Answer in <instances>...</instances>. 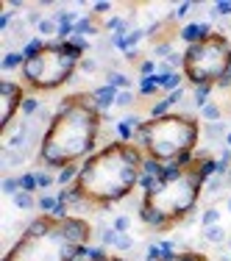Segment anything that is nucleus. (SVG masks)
I'll return each mask as SVG.
<instances>
[{
  "instance_id": "27",
  "label": "nucleus",
  "mask_w": 231,
  "mask_h": 261,
  "mask_svg": "<svg viewBox=\"0 0 231 261\" xmlns=\"http://www.w3.org/2000/svg\"><path fill=\"white\" fill-rule=\"evenodd\" d=\"M134 245H137V242L131 239V233H117V242H114V247H117V250H123V253H126V250H134Z\"/></svg>"
},
{
  "instance_id": "11",
  "label": "nucleus",
  "mask_w": 231,
  "mask_h": 261,
  "mask_svg": "<svg viewBox=\"0 0 231 261\" xmlns=\"http://www.w3.org/2000/svg\"><path fill=\"white\" fill-rule=\"evenodd\" d=\"M201 134L206 142H226V136H229V128H226V122H203Z\"/></svg>"
},
{
  "instance_id": "14",
  "label": "nucleus",
  "mask_w": 231,
  "mask_h": 261,
  "mask_svg": "<svg viewBox=\"0 0 231 261\" xmlns=\"http://www.w3.org/2000/svg\"><path fill=\"white\" fill-rule=\"evenodd\" d=\"M201 117H203V122H220L223 120V108H220V103L209 100V103L201 108Z\"/></svg>"
},
{
  "instance_id": "5",
  "label": "nucleus",
  "mask_w": 231,
  "mask_h": 261,
  "mask_svg": "<svg viewBox=\"0 0 231 261\" xmlns=\"http://www.w3.org/2000/svg\"><path fill=\"white\" fill-rule=\"evenodd\" d=\"M198 136H201V122L187 111L151 117L137 128V139L148 153V158H154L164 167L189 161L198 145Z\"/></svg>"
},
{
  "instance_id": "32",
  "label": "nucleus",
  "mask_w": 231,
  "mask_h": 261,
  "mask_svg": "<svg viewBox=\"0 0 231 261\" xmlns=\"http://www.w3.org/2000/svg\"><path fill=\"white\" fill-rule=\"evenodd\" d=\"M131 103H134V92H131V89H123V92H117V103H114V106L128 108Z\"/></svg>"
},
{
  "instance_id": "2",
  "label": "nucleus",
  "mask_w": 231,
  "mask_h": 261,
  "mask_svg": "<svg viewBox=\"0 0 231 261\" xmlns=\"http://www.w3.org/2000/svg\"><path fill=\"white\" fill-rule=\"evenodd\" d=\"M103 111L98 108L92 92H76L59 103L56 117L45 131L39 145V161L45 167H70L78 158H89L100 136Z\"/></svg>"
},
{
  "instance_id": "38",
  "label": "nucleus",
  "mask_w": 231,
  "mask_h": 261,
  "mask_svg": "<svg viewBox=\"0 0 231 261\" xmlns=\"http://www.w3.org/2000/svg\"><path fill=\"white\" fill-rule=\"evenodd\" d=\"M109 8H112L109 3H98V6H95V11H98V14H103V11H109Z\"/></svg>"
},
{
  "instance_id": "23",
  "label": "nucleus",
  "mask_w": 231,
  "mask_h": 261,
  "mask_svg": "<svg viewBox=\"0 0 231 261\" xmlns=\"http://www.w3.org/2000/svg\"><path fill=\"white\" fill-rule=\"evenodd\" d=\"M76 178H78V169H76V164H70V167H62V172L56 175V184L67 186L70 181H76Z\"/></svg>"
},
{
  "instance_id": "12",
  "label": "nucleus",
  "mask_w": 231,
  "mask_h": 261,
  "mask_svg": "<svg viewBox=\"0 0 231 261\" xmlns=\"http://www.w3.org/2000/svg\"><path fill=\"white\" fill-rule=\"evenodd\" d=\"M145 261H212L203 253H195V250H173V253H164L159 259H145Z\"/></svg>"
},
{
  "instance_id": "28",
  "label": "nucleus",
  "mask_w": 231,
  "mask_h": 261,
  "mask_svg": "<svg viewBox=\"0 0 231 261\" xmlns=\"http://www.w3.org/2000/svg\"><path fill=\"white\" fill-rule=\"evenodd\" d=\"M170 100H159V103H154L151 106V117H164V114H170Z\"/></svg>"
},
{
  "instance_id": "40",
  "label": "nucleus",
  "mask_w": 231,
  "mask_h": 261,
  "mask_svg": "<svg viewBox=\"0 0 231 261\" xmlns=\"http://www.w3.org/2000/svg\"><path fill=\"white\" fill-rule=\"evenodd\" d=\"M229 211H231V195H229Z\"/></svg>"
},
{
  "instance_id": "17",
  "label": "nucleus",
  "mask_w": 231,
  "mask_h": 261,
  "mask_svg": "<svg viewBox=\"0 0 231 261\" xmlns=\"http://www.w3.org/2000/svg\"><path fill=\"white\" fill-rule=\"evenodd\" d=\"M76 261H123V259H120V256H109V253H103V250H84Z\"/></svg>"
},
{
  "instance_id": "29",
  "label": "nucleus",
  "mask_w": 231,
  "mask_h": 261,
  "mask_svg": "<svg viewBox=\"0 0 231 261\" xmlns=\"http://www.w3.org/2000/svg\"><path fill=\"white\" fill-rule=\"evenodd\" d=\"M112 228L117 233H128V228H131V217H126V214H120V217H114Z\"/></svg>"
},
{
  "instance_id": "9",
  "label": "nucleus",
  "mask_w": 231,
  "mask_h": 261,
  "mask_svg": "<svg viewBox=\"0 0 231 261\" xmlns=\"http://www.w3.org/2000/svg\"><path fill=\"white\" fill-rule=\"evenodd\" d=\"M212 31H209V25L206 22H189V25H184L181 28V39L187 42V48L189 45H195V42H201L203 36H209Z\"/></svg>"
},
{
  "instance_id": "24",
  "label": "nucleus",
  "mask_w": 231,
  "mask_h": 261,
  "mask_svg": "<svg viewBox=\"0 0 231 261\" xmlns=\"http://www.w3.org/2000/svg\"><path fill=\"white\" fill-rule=\"evenodd\" d=\"M209 92H212V86H195V108L198 111L209 103Z\"/></svg>"
},
{
  "instance_id": "1",
  "label": "nucleus",
  "mask_w": 231,
  "mask_h": 261,
  "mask_svg": "<svg viewBox=\"0 0 231 261\" xmlns=\"http://www.w3.org/2000/svg\"><path fill=\"white\" fill-rule=\"evenodd\" d=\"M212 175H217V161L209 153L192 156L184 164H170L164 175L151 189H145L140 219L156 231H164V228L187 219Z\"/></svg>"
},
{
  "instance_id": "41",
  "label": "nucleus",
  "mask_w": 231,
  "mask_h": 261,
  "mask_svg": "<svg viewBox=\"0 0 231 261\" xmlns=\"http://www.w3.org/2000/svg\"><path fill=\"white\" fill-rule=\"evenodd\" d=\"M229 247H231V242H229Z\"/></svg>"
},
{
  "instance_id": "18",
  "label": "nucleus",
  "mask_w": 231,
  "mask_h": 261,
  "mask_svg": "<svg viewBox=\"0 0 231 261\" xmlns=\"http://www.w3.org/2000/svg\"><path fill=\"white\" fill-rule=\"evenodd\" d=\"M106 81H109V86H114L117 92H123V89H128V86H131V81H128L123 72H117V70H109V72H106Z\"/></svg>"
},
{
  "instance_id": "20",
  "label": "nucleus",
  "mask_w": 231,
  "mask_h": 261,
  "mask_svg": "<svg viewBox=\"0 0 231 261\" xmlns=\"http://www.w3.org/2000/svg\"><path fill=\"white\" fill-rule=\"evenodd\" d=\"M36 31H39L42 36H56V39H59V22L53 20V17H45V20L39 22V28H36Z\"/></svg>"
},
{
  "instance_id": "39",
  "label": "nucleus",
  "mask_w": 231,
  "mask_h": 261,
  "mask_svg": "<svg viewBox=\"0 0 231 261\" xmlns=\"http://www.w3.org/2000/svg\"><path fill=\"white\" fill-rule=\"evenodd\" d=\"M226 145H229V148H231V131H229V136H226Z\"/></svg>"
},
{
  "instance_id": "31",
  "label": "nucleus",
  "mask_w": 231,
  "mask_h": 261,
  "mask_svg": "<svg viewBox=\"0 0 231 261\" xmlns=\"http://www.w3.org/2000/svg\"><path fill=\"white\" fill-rule=\"evenodd\" d=\"M36 175V184H39V189H48V186L56 184V175H50V172H34Z\"/></svg>"
},
{
  "instance_id": "3",
  "label": "nucleus",
  "mask_w": 231,
  "mask_h": 261,
  "mask_svg": "<svg viewBox=\"0 0 231 261\" xmlns=\"http://www.w3.org/2000/svg\"><path fill=\"white\" fill-rule=\"evenodd\" d=\"M145 156L131 142H109L106 148L95 153L81 164L76 178L78 198L86 206H112L131 195V189L140 184Z\"/></svg>"
},
{
  "instance_id": "34",
  "label": "nucleus",
  "mask_w": 231,
  "mask_h": 261,
  "mask_svg": "<svg viewBox=\"0 0 231 261\" xmlns=\"http://www.w3.org/2000/svg\"><path fill=\"white\" fill-rule=\"evenodd\" d=\"M154 53H156V56L167 58V56H173V45H170V42H156L154 45Z\"/></svg>"
},
{
  "instance_id": "4",
  "label": "nucleus",
  "mask_w": 231,
  "mask_h": 261,
  "mask_svg": "<svg viewBox=\"0 0 231 261\" xmlns=\"http://www.w3.org/2000/svg\"><path fill=\"white\" fill-rule=\"evenodd\" d=\"M92 225L81 217L42 214L31 219L3 261H76L86 250Z\"/></svg>"
},
{
  "instance_id": "7",
  "label": "nucleus",
  "mask_w": 231,
  "mask_h": 261,
  "mask_svg": "<svg viewBox=\"0 0 231 261\" xmlns=\"http://www.w3.org/2000/svg\"><path fill=\"white\" fill-rule=\"evenodd\" d=\"M184 78L195 86H217L231 78V39L226 34L203 36L184 50Z\"/></svg>"
},
{
  "instance_id": "36",
  "label": "nucleus",
  "mask_w": 231,
  "mask_h": 261,
  "mask_svg": "<svg viewBox=\"0 0 231 261\" xmlns=\"http://www.w3.org/2000/svg\"><path fill=\"white\" fill-rule=\"evenodd\" d=\"M78 70H84V72H98V70H100V61H98V58H86V56H84V61H81V67H78Z\"/></svg>"
},
{
  "instance_id": "26",
  "label": "nucleus",
  "mask_w": 231,
  "mask_h": 261,
  "mask_svg": "<svg viewBox=\"0 0 231 261\" xmlns=\"http://www.w3.org/2000/svg\"><path fill=\"white\" fill-rule=\"evenodd\" d=\"M217 222H220V211H217L215 206H212V209H206V211H203L201 225H203V228H209V225H217Z\"/></svg>"
},
{
  "instance_id": "10",
  "label": "nucleus",
  "mask_w": 231,
  "mask_h": 261,
  "mask_svg": "<svg viewBox=\"0 0 231 261\" xmlns=\"http://www.w3.org/2000/svg\"><path fill=\"white\" fill-rule=\"evenodd\" d=\"M92 98H95V103H98L100 111H106V108H112L114 103H117V89L114 86H98V89H92Z\"/></svg>"
},
{
  "instance_id": "16",
  "label": "nucleus",
  "mask_w": 231,
  "mask_h": 261,
  "mask_svg": "<svg viewBox=\"0 0 231 261\" xmlns=\"http://www.w3.org/2000/svg\"><path fill=\"white\" fill-rule=\"evenodd\" d=\"M25 64V56H22V50H8L6 56H3V70H17V67H22Z\"/></svg>"
},
{
  "instance_id": "25",
  "label": "nucleus",
  "mask_w": 231,
  "mask_h": 261,
  "mask_svg": "<svg viewBox=\"0 0 231 261\" xmlns=\"http://www.w3.org/2000/svg\"><path fill=\"white\" fill-rule=\"evenodd\" d=\"M22 189V184H20V178H14V175H8V178H3V192H6V195H11V198H14L17 192Z\"/></svg>"
},
{
  "instance_id": "35",
  "label": "nucleus",
  "mask_w": 231,
  "mask_h": 261,
  "mask_svg": "<svg viewBox=\"0 0 231 261\" xmlns=\"http://www.w3.org/2000/svg\"><path fill=\"white\" fill-rule=\"evenodd\" d=\"M100 242L114 247V242H117V231H114V228H103V231H100Z\"/></svg>"
},
{
  "instance_id": "6",
  "label": "nucleus",
  "mask_w": 231,
  "mask_h": 261,
  "mask_svg": "<svg viewBox=\"0 0 231 261\" xmlns=\"http://www.w3.org/2000/svg\"><path fill=\"white\" fill-rule=\"evenodd\" d=\"M81 61H84V50L76 48L70 39H56V42L45 45L36 56L25 58L20 72L31 89L50 92V89H59L67 84L73 72L81 67Z\"/></svg>"
},
{
  "instance_id": "15",
  "label": "nucleus",
  "mask_w": 231,
  "mask_h": 261,
  "mask_svg": "<svg viewBox=\"0 0 231 261\" xmlns=\"http://www.w3.org/2000/svg\"><path fill=\"white\" fill-rule=\"evenodd\" d=\"M203 239L209 242V245H223V242H226V228H223V225L203 228Z\"/></svg>"
},
{
  "instance_id": "13",
  "label": "nucleus",
  "mask_w": 231,
  "mask_h": 261,
  "mask_svg": "<svg viewBox=\"0 0 231 261\" xmlns=\"http://www.w3.org/2000/svg\"><path fill=\"white\" fill-rule=\"evenodd\" d=\"M11 200H14V206L22 209V211H31V209H36V203H39V198H34V192H25V189H20Z\"/></svg>"
},
{
  "instance_id": "30",
  "label": "nucleus",
  "mask_w": 231,
  "mask_h": 261,
  "mask_svg": "<svg viewBox=\"0 0 231 261\" xmlns=\"http://www.w3.org/2000/svg\"><path fill=\"white\" fill-rule=\"evenodd\" d=\"M20 184H22V189H25V192H36V189H39L36 175H31V172H22V175H20Z\"/></svg>"
},
{
  "instance_id": "21",
  "label": "nucleus",
  "mask_w": 231,
  "mask_h": 261,
  "mask_svg": "<svg viewBox=\"0 0 231 261\" xmlns=\"http://www.w3.org/2000/svg\"><path fill=\"white\" fill-rule=\"evenodd\" d=\"M39 108H42V106H39V100L25 98V100H22V108H20V111H22V117H25V120H31V117H36V114H39Z\"/></svg>"
},
{
  "instance_id": "22",
  "label": "nucleus",
  "mask_w": 231,
  "mask_h": 261,
  "mask_svg": "<svg viewBox=\"0 0 231 261\" xmlns=\"http://www.w3.org/2000/svg\"><path fill=\"white\" fill-rule=\"evenodd\" d=\"M161 89H167V92H175V89H181V75H178V72L161 75Z\"/></svg>"
},
{
  "instance_id": "8",
  "label": "nucleus",
  "mask_w": 231,
  "mask_h": 261,
  "mask_svg": "<svg viewBox=\"0 0 231 261\" xmlns=\"http://www.w3.org/2000/svg\"><path fill=\"white\" fill-rule=\"evenodd\" d=\"M0 95H3V120H0V125L6 131V128L11 125V120H14V114L22 108L25 92H22V84L6 78V81H0Z\"/></svg>"
},
{
  "instance_id": "19",
  "label": "nucleus",
  "mask_w": 231,
  "mask_h": 261,
  "mask_svg": "<svg viewBox=\"0 0 231 261\" xmlns=\"http://www.w3.org/2000/svg\"><path fill=\"white\" fill-rule=\"evenodd\" d=\"M36 209H39L42 214H53L59 209V198H56V195H42L39 203H36Z\"/></svg>"
},
{
  "instance_id": "37",
  "label": "nucleus",
  "mask_w": 231,
  "mask_h": 261,
  "mask_svg": "<svg viewBox=\"0 0 231 261\" xmlns=\"http://www.w3.org/2000/svg\"><path fill=\"white\" fill-rule=\"evenodd\" d=\"M217 14H231V3H217L215 6V17Z\"/></svg>"
},
{
  "instance_id": "33",
  "label": "nucleus",
  "mask_w": 231,
  "mask_h": 261,
  "mask_svg": "<svg viewBox=\"0 0 231 261\" xmlns=\"http://www.w3.org/2000/svg\"><path fill=\"white\" fill-rule=\"evenodd\" d=\"M95 31H98V25H95L92 20H78V25H76V34L78 36H81V34H95Z\"/></svg>"
}]
</instances>
